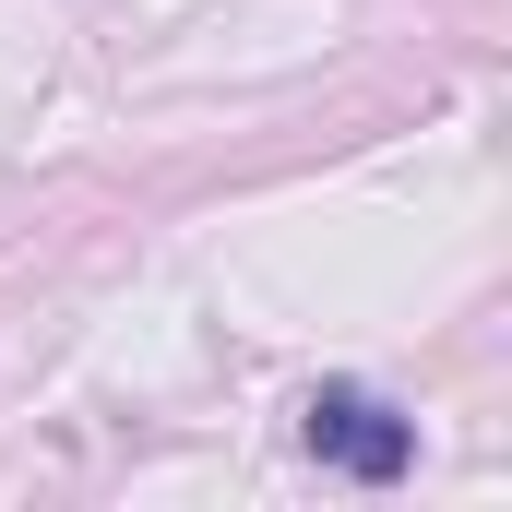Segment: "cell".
Listing matches in <instances>:
<instances>
[{"label": "cell", "mask_w": 512, "mask_h": 512, "mask_svg": "<svg viewBox=\"0 0 512 512\" xmlns=\"http://www.w3.org/2000/svg\"><path fill=\"white\" fill-rule=\"evenodd\" d=\"M298 429H310V453H322V465H346V477H370V489L417 465V417H393L382 393H358V382H322Z\"/></svg>", "instance_id": "cell-1"}]
</instances>
